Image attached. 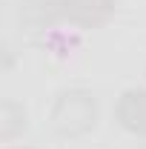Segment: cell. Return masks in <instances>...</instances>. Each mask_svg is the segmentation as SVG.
Listing matches in <instances>:
<instances>
[{
	"mask_svg": "<svg viewBox=\"0 0 146 149\" xmlns=\"http://www.w3.org/2000/svg\"><path fill=\"white\" fill-rule=\"evenodd\" d=\"M120 123L126 129L146 135V89H132L120 100Z\"/></svg>",
	"mask_w": 146,
	"mask_h": 149,
	"instance_id": "obj_1",
	"label": "cell"
},
{
	"mask_svg": "<svg viewBox=\"0 0 146 149\" xmlns=\"http://www.w3.org/2000/svg\"><path fill=\"white\" fill-rule=\"evenodd\" d=\"M60 6L66 15L83 20V23H92V20H100L106 15L109 0H60Z\"/></svg>",
	"mask_w": 146,
	"mask_h": 149,
	"instance_id": "obj_2",
	"label": "cell"
},
{
	"mask_svg": "<svg viewBox=\"0 0 146 149\" xmlns=\"http://www.w3.org/2000/svg\"><path fill=\"white\" fill-rule=\"evenodd\" d=\"M35 3H40V0H35Z\"/></svg>",
	"mask_w": 146,
	"mask_h": 149,
	"instance_id": "obj_3",
	"label": "cell"
}]
</instances>
